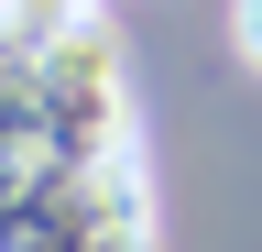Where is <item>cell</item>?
<instances>
[{"instance_id": "obj_1", "label": "cell", "mask_w": 262, "mask_h": 252, "mask_svg": "<svg viewBox=\"0 0 262 252\" xmlns=\"http://www.w3.org/2000/svg\"><path fill=\"white\" fill-rule=\"evenodd\" d=\"M110 153H131L120 44L98 22L0 11V252H22V230Z\"/></svg>"}, {"instance_id": "obj_3", "label": "cell", "mask_w": 262, "mask_h": 252, "mask_svg": "<svg viewBox=\"0 0 262 252\" xmlns=\"http://www.w3.org/2000/svg\"><path fill=\"white\" fill-rule=\"evenodd\" d=\"M0 11H22V22H98V0H0Z\"/></svg>"}, {"instance_id": "obj_2", "label": "cell", "mask_w": 262, "mask_h": 252, "mask_svg": "<svg viewBox=\"0 0 262 252\" xmlns=\"http://www.w3.org/2000/svg\"><path fill=\"white\" fill-rule=\"evenodd\" d=\"M22 252H153V176H142V153L88 165V176L22 230Z\"/></svg>"}, {"instance_id": "obj_4", "label": "cell", "mask_w": 262, "mask_h": 252, "mask_svg": "<svg viewBox=\"0 0 262 252\" xmlns=\"http://www.w3.org/2000/svg\"><path fill=\"white\" fill-rule=\"evenodd\" d=\"M229 44H241L251 66H262V0H229Z\"/></svg>"}]
</instances>
